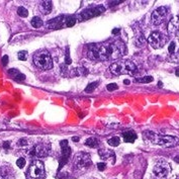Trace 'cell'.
<instances>
[{"instance_id":"6da1fadb","label":"cell","mask_w":179,"mask_h":179,"mask_svg":"<svg viewBox=\"0 0 179 179\" xmlns=\"http://www.w3.org/2000/svg\"><path fill=\"white\" fill-rule=\"evenodd\" d=\"M126 54V47L123 41H108L91 46L88 51V57L92 60L109 61L119 59Z\"/></svg>"},{"instance_id":"7a4b0ae2","label":"cell","mask_w":179,"mask_h":179,"mask_svg":"<svg viewBox=\"0 0 179 179\" xmlns=\"http://www.w3.org/2000/svg\"><path fill=\"white\" fill-rule=\"evenodd\" d=\"M144 136L152 143L157 144L159 146L165 148H172L179 145V138L173 136H166V135H159L153 132H146Z\"/></svg>"},{"instance_id":"3957f363","label":"cell","mask_w":179,"mask_h":179,"mask_svg":"<svg viewBox=\"0 0 179 179\" xmlns=\"http://www.w3.org/2000/svg\"><path fill=\"white\" fill-rule=\"evenodd\" d=\"M110 71L114 75H132L137 72V66L130 60H119L110 65Z\"/></svg>"},{"instance_id":"277c9868","label":"cell","mask_w":179,"mask_h":179,"mask_svg":"<svg viewBox=\"0 0 179 179\" xmlns=\"http://www.w3.org/2000/svg\"><path fill=\"white\" fill-rule=\"evenodd\" d=\"M34 63L41 70H49L53 67V59L47 51H41L36 54Z\"/></svg>"},{"instance_id":"5b68a950","label":"cell","mask_w":179,"mask_h":179,"mask_svg":"<svg viewBox=\"0 0 179 179\" xmlns=\"http://www.w3.org/2000/svg\"><path fill=\"white\" fill-rule=\"evenodd\" d=\"M170 172H171V167H170L168 162H166L164 160H160L154 165L153 171H152V178L166 179L169 176Z\"/></svg>"},{"instance_id":"8992f818","label":"cell","mask_w":179,"mask_h":179,"mask_svg":"<svg viewBox=\"0 0 179 179\" xmlns=\"http://www.w3.org/2000/svg\"><path fill=\"white\" fill-rule=\"evenodd\" d=\"M45 175V166L43 162H32L30 169H28V177L31 179H44Z\"/></svg>"},{"instance_id":"52a82bcc","label":"cell","mask_w":179,"mask_h":179,"mask_svg":"<svg viewBox=\"0 0 179 179\" xmlns=\"http://www.w3.org/2000/svg\"><path fill=\"white\" fill-rule=\"evenodd\" d=\"M167 37L160 31H153L148 37V43L154 49H160L166 44Z\"/></svg>"},{"instance_id":"ba28073f","label":"cell","mask_w":179,"mask_h":179,"mask_svg":"<svg viewBox=\"0 0 179 179\" xmlns=\"http://www.w3.org/2000/svg\"><path fill=\"white\" fill-rule=\"evenodd\" d=\"M74 164L75 167L78 169H86L91 165V159L90 155L87 153L81 152L77 153L74 158Z\"/></svg>"},{"instance_id":"9c48e42d","label":"cell","mask_w":179,"mask_h":179,"mask_svg":"<svg viewBox=\"0 0 179 179\" xmlns=\"http://www.w3.org/2000/svg\"><path fill=\"white\" fill-rule=\"evenodd\" d=\"M168 15V9L167 7L165 6H161L158 7L156 10H154L152 13V22L155 26H159V24L163 23L166 18H167Z\"/></svg>"},{"instance_id":"30bf717a","label":"cell","mask_w":179,"mask_h":179,"mask_svg":"<svg viewBox=\"0 0 179 179\" xmlns=\"http://www.w3.org/2000/svg\"><path fill=\"white\" fill-rule=\"evenodd\" d=\"M103 10H104L103 6H97V7H94V8H90V9H86L83 12H81L78 17L80 20H85V19L93 17V16L99 15L101 12H103Z\"/></svg>"},{"instance_id":"8fae6325","label":"cell","mask_w":179,"mask_h":179,"mask_svg":"<svg viewBox=\"0 0 179 179\" xmlns=\"http://www.w3.org/2000/svg\"><path fill=\"white\" fill-rule=\"evenodd\" d=\"M50 152V145L47 144H37L30 152V155L36 157H46Z\"/></svg>"},{"instance_id":"7c38bea8","label":"cell","mask_w":179,"mask_h":179,"mask_svg":"<svg viewBox=\"0 0 179 179\" xmlns=\"http://www.w3.org/2000/svg\"><path fill=\"white\" fill-rule=\"evenodd\" d=\"M98 154L102 160H104L106 162H110L111 164L115 163V153L112 150L108 149H99Z\"/></svg>"},{"instance_id":"4fadbf2b","label":"cell","mask_w":179,"mask_h":179,"mask_svg":"<svg viewBox=\"0 0 179 179\" xmlns=\"http://www.w3.org/2000/svg\"><path fill=\"white\" fill-rule=\"evenodd\" d=\"M168 32L173 36H179V18L173 17L168 23Z\"/></svg>"},{"instance_id":"5bb4252c","label":"cell","mask_w":179,"mask_h":179,"mask_svg":"<svg viewBox=\"0 0 179 179\" xmlns=\"http://www.w3.org/2000/svg\"><path fill=\"white\" fill-rule=\"evenodd\" d=\"M0 179H14L13 169L9 166H1L0 167Z\"/></svg>"},{"instance_id":"9a60e30c","label":"cell","mask_w":179,"mask_h":179,"mask_svg":"<svg viewBox=\"0 0 179 179\" xmlns=\"http://www.w3.org/2000/svg\"><path fill=\"white\" fill-rule=\"evenodd\" d=\"M123 141L127 143H134L135 140L137 139V134L134 131H127L123 134Z\"/></svg>"},{"instance_id":"2e32d148","label":"cell","mask_w":179,"mask_h":179,"mask_svg":"<svg viewBox=\"0 0 179 179\" xmlns=\"http://www.w3.org/2000/svg\"><path fill=\"white\" fill-rule=\"evenodd\" d=\"M40 10L43 14H49L52 10L51 1H41L40 3Z\"/></svg>"},{"instance_id":"e0dca14e","label":"cell","mask_w":179,"mask_h":179,"mask_svg":"<svg viewBox=\"0 0 179 179\" xmlns=\"http://www.w3.org/2000/svg\"><path fill=\"white\" fill-rule=\"evenodd\" d=\"M136 45L138 47H144L146 45V39L142 32H140L139 35L136 36Z\"/></svg>"},{"instance_id":"ac0fdd59","label":"cell","mask_w":179,"mask_h":179,"mask_svg":"<svg viewBox=\"0 0 179 179\" xmlns=\"http://www.w3.org/2000/svg\"><path fill=\"white\" fill-rule=\"evenodd\" d=\"M85 145L90 148H95L99 145V140L96 138H88L85 141Z\"/></svg>"},{"instance_id":"d6986e66","label":"cell","mask_w":179,"mask_h":179,"mask_svg":"<svg viewBox=\"0 0 179 179\" xmlns=\"http://www.w3.org/2000/svg\"><path fill=\"white\" fill-rule=\"evenodd\" d=\"M31 26L34 27L35 28H40L41 27H43V20H41L39 16H35L34 18L31 19Z\"/></svg>"},{"instance_id":"ffe728a7","label":"cell","mask_w":179,"mask_h":179,"mask_svg":"<svg viewBox=\"0 0 179 179\" xmlns=\"http://www.w3.org/2000/svg\"><path fill=\"white\" fill-rule=\"evenodd\" d=\"M107 143L109 144L110 146H112V147H116V146L119 145L120 140H119V137H112V138H110L109 140L107 141Z\"/></svg>"},{"instance_id":"44dd1931","label":"cell","mask_w":179,"mask_h":179,"mask_svg":"<svg viewBox=\"0 0 179 179\" xmlns=\"http://www.w3.org/2000/svg\"><path fill=\"white\" fill-rule=\"evenodd\" d=\"M97 85H98V82H92V83H90V84L85 88V92H87V93L93 92L94 89L97 87Z\"/></svg>"},{"instance_id":"7402d4cb","label":"cell","mask_w":179,"mask_h":179,"mask_svg":"<svg viewBox=\"0 0 179 179\" xmlns=\"http://www.w3.org/2000/svg\"><path fill=\"white\" fill-rule=\"evenodd\" d=\"M153 80H154V78H153L152 76H145V77H143V78L136 79V81L139 82V83H151Z\"/></svg>"},{"instance_id":"603a6c76","label":"cell","mask_w":179,"mask_h":179,"mask_svg":"<svg viewBox=\"0 0 179 179\" xmlns=\"http://www.w3.org/2000/svg\"><path fill=\"white\" fill-rule=\"evenodd\" d=\"M17 13H18L19 16H22V17H27V16L28 15V11L27 10V8L20 6V7H18Z\"/></svg>"},{"instance_id":"cb8c5ba5","label":"cell","mask_w":179,"mask_h":179,"mask_svg":"<svg viewBox=\"0 0 179 179\" xmlns=\"http://www.w3.org/2000/svg\"><path fill=\"white\" fill-rule=\"evenodd\" d=\"M75 22H76V18H75V16H69V17L66 19V26L67 27H73Z\"/></svg>"},{"instance_id":"d4e9b609","label":"cell","mask_w":179,"mask_h":179,"mask_svg":"<svg viewBox=\"0 0 179 179\" xmlns=\"http://www.w3.org/2000/svg\"><path fill=\"white\" fill-rule=\"evenodd\" d=\"M17 56H18V59L19 60L26 61L27 58V51H20V52H18Z\"/></svg>"},{"instance_id":"484cf974","label":"cell","mask_w":179,"mask_h":179,"mask_svg":"<svg viewBox=\"0 0 179 179\" xmlns=\"http://www.w3.org/2000/svg\"><path fill=\"white\" fill-rule=\"evenodd\" d=\"M16 165H17V167L20 169L23 168L24 165H26V159H24V158H19V159L16 161Z\"/></svg>"},{"instance_id":"4316f807","label":"cell","mask_w":179,"mask_h":179,"mask_svg":"<svg viewBox=\"0 0 179 179\" xmlns=\"http://www.w3.org/2000/svg\"><path fill=\"white\" fill-rule=\"evenodd\" d=\"M106 88H107L108 91H114V90L118 89L119 87H118V85L115 84V83H110V84H108V85L106 86Z\"/></svg>"},{"instance_id":"83f0119b","label":"cell","mask_w":179,"mask_h":179,"mask_svg":"<svg viewBox=\"0 0 179 179\" xmlns=\"http://www.w3.org/2000/svg\"><path fill=\"white\" fill-rule=\"evenodd\" d=\"M175 48H176V45L174 41H171L170 43V46H169V48H168V51L170 54H174V52H175Z\"/></svg>"},{"instance_id":"f1b7e54d","label":"cell","mask_w":179,"mask_h":179,"mask_svg":"<svg viewBox=\"0 0 179 179\" xmlns=\"http://www.w3.org/2000/svg\"><path fill=\"white\" fill-rule=\"evenodd\" d=\"M19 145L20 146H24V147H27V146L30 145V140L28 139H20L19 140Z\"/></svg>"},{"instance_id":"f546056e","label":"cell","mask_w":179,"mask_h":179,"mask_svg":"<svg viewBox=\"0 0 179 179\" xmlns=\"http://www.w3.org/2000/svg\"><path fill=\"white\" fill-rule=\"evenodd\" d=\"M13 79L14 80H16V81H23L24 79H26V76H24L23 74H18V75H16L15 77H13Z\"/></svg>"},{"instance_id":"4dcf8cb0","label":"cell","mask_w":179,"mask_h":179,"mask_svg":"<svg viewBox=\"0 0 179 179\" xmlns=\"http://www.w3.org/2000/svg\"><path fill=\"white\" fill-rule=\"evenodd\" d=\"M8 74L11 75V76L15 77L16 75L19 74V72H18V70H16V69H9V70H8Z\"/></svg>"},{"instance_id":"1f68e13d","label":"cell","mask_w":179,"mask_h":179,"mask_svg":"<svg viewBox=\"0 0 179 179\" xmlns=\"http://www.w3.org/2000/svg\"><path fill=\"white\" fill-rule=\"evenodd\" d=\"M105 167H106L105 163H98L97 164V168H98V170H100V171H103V170L105 169Z\"/></svg>"},{"instance_id":"d6a6232c","label":"cell","mask_w":179,"mask_h":179,"mask_svg":"<svg viewBox=\"0 0 179 179\" xmlns=\"http://www.w3.org/2000/svg\"><path fill=\"white\" fill-rule=\"evenodd\" d=\"M8 56H3V58H2V64H3V66H6L7 65V63H8Z\"/></svg>"},{"instance_id":"836d02e7","label":"cell","mask_w":179,"mask_h":179,"mask_svg":"<svg viewBox=\"0 0 179 179\" xmlns=\"http://www.w3.org/2000/svg\"><path fill=\"white\" fill-rule=\"evenodd\" d=\"M66 63H67V64H71V60H70V56H69V51H67V56H66Z\"/></svg>"},{"instance_id":"e575fe53","label":"cell","mask_w":179,"mask_h":179,"mask_svg":"<svg viewBox=\"0 0 179 179\" xmlns=\"http://www.w3.org/2000/svg\"><path fill=\"white\" fill-rule=\"evenodd\" d=\"M9 147H10V143L9 142H4L3 143V148L4 149H8Z\"/></svg>"},{"instance_id":"d590c367","label":"cell","mask_w":179,"mask_h":179,"mask_svg":"<svg viewBox=\"0 0 179 179\" xmlns=\"http://www.w3.org/2000/svg\"><path fill=\"white\" fill-rule=\"evenodd\" d=\"M119 28H114V30L112 31V34H114V35L119 34Z\"/></svg>"},{"instance_id":"8d00e7d4","label":"cell","mask_w":179,"mask_h":179,"mask_svg":"<svg viewBox=\"0 0 179 179\" xmlns=\"http://www.w3.org/2000/svg\"><path fill=\"white\" fill-rule=\"evenodd\" d=\"M72 140L74 141V142H78V141H79V138H78V137H73Z\"/></svg>"},{"instance_id":"74e56055","label":"cell","mask_w":179,"mask_h":179,"mask_svg":"<svg viewBox=\"0 0 179 179\" xmlns=\"http://www.w3.org/2000/svg\"><path fill=\"white\" fill-rule=\"evenodd\" d=\"M123 82H124V84H126V85H128V84H130V83H131V81H130V80H128V79H126V80H124Z\"/></svg>"},{"instance_id":"f35d334b","label":"cell","mask_w":179,"mask_h":179,"mask_svg":"<svg viewBox=\"0 0 179 179\" xmlns=\"http://www.w3.org/2000/svg\"><path fill=\"white\" fill-rule=\"evenodd\" d=\"M174 160H175V162H178V163H179V157H176Z\"/></svg>"},{"instance_id":"ab89813d","label":"cell","mask_w":179,"mask_h":179,"mask_svg":"<svg viewBox=\"0 0 179 179\" xmlns=\"http://www.w3.org/2000/svg\"><path fill=\"white\" fill-rule=\"evenodd\" d=\"M176 75H177V76H179V69L176 71Z\"/></svg>"},{"instance_id":"60d3db41","label":"cell","mask_w":179,"mask_h":179,"mask_svg":"<svg viewBox=\"0 0 179 179\" xmlns=\"http://www.w3.org/2000/svg\"><path fill=\"white\" fill-rule=\"evenodd\" d=\"M161 86H163V84H162V82H159V87H161Z\"/></svg>"}]
</instances>
